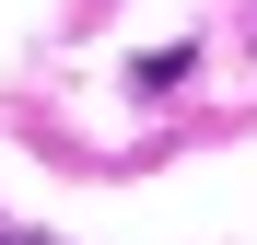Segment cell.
Instances as JSON below:
<instances>
[{
  "mask_svg": "<svg viewBox=\"0 0 257 245\" xmlns=\"http://www.w3.org/2000/svg\"><path fill=\"white\" fill-rule=\"evenodd\" d=\"M0 245H12V233H0Z\"/></svg>",
  "mask_w": 257,
  "mask_h": 245,
  "instance_id": "cell-1",
  "label": "cell"
}]
</instances>
